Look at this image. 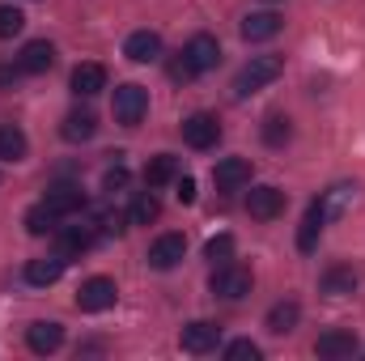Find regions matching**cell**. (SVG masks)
Instances as JSON below:
<instances>
[{
    "instance_id": "obj_1",
    "label": "cell",
    "mask_w": 365,
    "mask_h": 361,
    "mask_svg": "<svg viewBox=\"0 0 365 361\" xmlns=\"http://www.w3.org/2000/svg\"><path fill=\"white\" fill-rule=\"evenodd\" d=\"M280 73H284V60H280V56H251V60L242 64V73L234 77V98L259 93L264 86H272Z\"/></svg>"
},
{
    "instance_id": "obj_2",
    "label": "cell",
    "mask_w": 365,
    "mask_h": 361,
    "mask_svg": "<svg viewBox=\"0 0 365 361\" xmlns=\"http://www.w3.org/2000/svg\"><path fill=\"white\" fill-rule=\"evenodd\" d=\"M208 289H212L217 298H225V302H238V298L251 293V268H242V264H234V260H230V264H217Z\"/></svg>"
},
{
    "instance_id": "obj_3",
    "label": "cell",
    "mask_w": 365,
    "mask_h": 361,
    "mask_svg": "<svg viewBox=\"0 0 365 361\" xmlns=\"http://www.w3.org/2000/svg\"><path fill=\"white\" fill-rule=\"evenodd\" d=\"M115 119L123 123V128H136L145 115H149V90L145 86H136V81H128V86H119L115 90Z\"/></svg>"
},
{
    "instance_id": "obj_4",
    "label": "cell",
    "mask_w": 365,
    "mask_h": 361,
    "mask_svg": "<svg viewBox=\"0 0 365 361\" xmlns=\"http://www.w3.org/2000/svg\"><path fill=\"white\" fill-rule=\"evenodd\" d=\"M115 302H119V289H115L110 276H90V280L77 289V310H86V315H102V310H110Z\"/></svg>"
},
{
    "instance_id": "obj_5",
    "label": "cell",
    "mask_w": 365,
    "mask_h": 361,
    "mask_svg": "<svg viewBox=\"0 0 365 361\" xmlns=\"http://www.w3.org/2000/svg\"><path fill=\"white\" fill-rule=\"evenodd\" d=\"M182 141H187L191 149H212V145L221 141V123H217V115H208V111L187 115V119H182Z\"/></svg>"
},
{
    "instance_id": "obj_6",
    "label": "cell",
    "mask_w": 365,
    "mask_h": 361,
    "mask_svg": "<svg viewBox=\"0 0 365 361\" xmlns=\"http://www.w3.org/2000/svg\"><path fill=\"white\" fill-rule=\"evenodd\" d=\"M217 340H221V327L217 323H208V319H195V323H187L179 336L182 353H191V357H204V353H212L217 349Z\"/></svg>"
},
{
    "instance_id": "obj_7",
    "label": "cell",
    "mask_w": 365,
    "mask_h": 361,
    "mask_svg": "<svg viewBox=\"0 0 365 361\" xmlns=\"http://www.w3.org/2000/svg\"><path fill=\"white\" fill-rule=\"evenodd\" d=\"M284 191L272 187V183H264V187H251V195H247V213L255 217V221H276L280 213H284Z\"/></svg>"
},
{
    "instance_id": "obj_8",
    "label": "cell",
    "mask_w": 365,
    "mask_h": 361,
    "mask_svg": "<svg viewBox=\"0 0 365 361\" xmlns=\"http://www.w3.org/2000/svg\"><path fill=\"white\" fill-rule=\"evenodd\" d=\"M93 238H98L93 225H60V230H56V255L77 260V255H86L93 247Z\"/></svg>"
},
{
    "instance_id": "obj_9",
    "label": "cell",
    "mask_w": 365,
    "mask_h": 361,
    "mask_svg": "<svg viewBox=\"0 0 365 361\" xmlns=\"http://www.w3.org/2000/svg\"><path fill=\"white\" fill-rule=\"evenodd\" d=\"M182 255H187V238H182V234H162V238H153V247H149V264L158 272L179 268Z\"/></svg>"
},
{
    "instance_id": "obj_10",
    "label": "cell",
    "mask_w": 365,
    "mask_h": 361,
    "mask_svg": "<svg viewBox=\"0 0 365 361\" xmlns=\"http://www.w3.org/2000/svg\"><path fill=\"white\" fill-rule=\"evenodd\" d=\"M361 345H357V336L353 332H344V327H331V332H323L319 340H314V353L323 361H344V357H353Z\"/></svg>"
},
{
    "instance_id": "obj_11",
    "label": "cell",
    "mask_w": 365,
    "mask_h": 361,
    "mask_svg": "<svg viewBox=\"0 0 365 361\" xmlns=\"http://www.w3.org/2000/svg\"><path fill=\"white\" fill-rule=\"evenodd\" d=\"M123 56H128L132 64H153V60H162V34H158V30H132L128 43H123Z\"/></svg>"
},
{
    "instance_id": "obj_12",
    "label": "cell",
    "mask_w": 365,
    "mask_h": 361,
    "mask_svg": "<svg viewBox=\"0 0 365 361\" xmlns=\"http://www.w3.org/2000/svg\"><path fill=\"white\" fill-rule=\"evenodd\" d=\"M182 56L191 60V68H195V73H208V68H217V64H221V43H217L212 34H191V43L182 47Z\"/></svg>"
},
{
    "instance_id": "obj_13",
    "label": "cell",
    "mask_w": 365,
    "mask_h": 361,
    "mask_svg": "<svg viewBox=\"0 0 365 361\" xmlns=\"http://www.w3.org/2000/svg\"><path fill=\"white\" fill-rule=\"evenodd\" d=\"M212 183H217V191H242V187L251 183V162H247V158H225V162H217V166H212Z\"/></svg>"
},
{
    "instance_id": "obj_14",
    "label": "cell",
    "mask_w": 365,
    "mask_h": 361,
    "mask_svg": "<svg viewBox=\"0 0 365 361\" xmlns=\"http://www.w3.org/2000/svg\"><path fill=\"white\" fill-rule=\"evenodd\" d=\"M17 64H21V73H47L51 64H56V47L47 43V39H34V43H26L21 47V56H17Z\"/></svg>"
},
{
    "instance_id": "obj_15",
    "label": "cell",
    "mask_w": 365,
    "mask_h": 361,
    "mask_svg": "<svg viewBox=\"0 0 365 361\" xmlns=\"http://www.w3.org/2000/svg\"><path fill=\"white\" fill-rule=\"evenodd\" d=\"M26 345H30V353H56L60 345H64V327L60 323H30L26 327Z\"/></svg>"
},
{
    "instance_id": "obj_16",
    "label": "cell",
    "mask_w": 365,
    "mask_h": 361,
    "mask_svg": "<svg viewBox=\"0 0 365 361\" xmlns=\"http://www.w3.org/2000/svg\"><path fill=\"white\" fill-rule=\"evenodd\" d=\"M64 264H68V260L56 255V251H51V255H38V260L26 264V280H30V285H56V280L64 276Z\"/></svg>"
},
{
    "instance_id": "obj_17",
    "label": "cell",
    "mask_w": 365,
    "mask_h": 361,
    "mask_svg": "<svg viewBox=\"0 0 365 361\" xmlns=\"http://www.w3.org/2000/svg\"><path fill=\"white\" fill-rule=\"evenodd\" d=\"M43 204H47L56 217H73V213L86 208V191H81V187H51Z\"/></svg>"
},
{
    "instance_id": "obj_18",
    "label": "cell",
    "mask_w": 365,
    "mask_h": 361,
    "mask_svg": "<svg viewBox=\"0 0 365 361\" xmlns=\"http://www.w3.org/2000/svg\"><path fill=\"white\" fill-rule=\"evenodd\" d=\"M93 132H98V119H93V111H73V115H64V123H60V136H64L68 145L93 141Z\"/></svg>"
},
{
    "instance_id": "obj_19",
    "label": "cell",
    "mask_w": 365,
    "mask_h": 361,
    "mask_svg": "<svg viewBox=\"0 0 365 361\" xmlns=\"http://www.w3.org/2000/svg\"><path fill=\"white\" fill-rule=\"evenodd\" d=\"M106 90V68L102 64H77L73 68V93L77 98H93Z\"/></svg>"
},
{
    "instance_id": "obj_20",
    "label": "cell",
    "mask_w": 365,
    "mask_h": 361,
    "mask_svg": "<svg viewBox=\"0 0 365 361\" xmlns=\"http://www.w3.org/2000/svg\"><path fill=\"white\" fill-rule=\"evenodd\" d=\"M323 225H327V213L319 208V200L306 208V217H302V230H297V251H314L319 247V234H323Z\"/></svg>"
},
{
    "instance_id": "obj_21",
    "label": "cell",
    "mask_w": 365,
    "mask_h": 361,
    "mask_svg": "<svg viewBox=\"0 0 365 361\" xmlns=\"http://www.w3.org/2000/svg\"><path fill=\"white\" fill-rule=\"evenodd\" d=\"M280 26H284V21H280L276 13H251V17L242 21V39H247V43H268V39L280 34Z\"/></svg>"
},
{
    "instance_id": "obj_22",
    "label": "cell",
    "mask_w": 365,
    "mask_h": 361,
    "mask_svg": "<svg viewBox=\"0 0 365 361\" xmlns=\"http://www.w3.org/2000/svg\"><path fill=\"white\" fill-rule=\"evenodd\" d=\"M357 268H349V264H336V268L323 272V280H319V289L323 293H331V298H344V293H353L357 289Z\"/></svg>"
},
{
    "instance_id": "obj_23",
    "label": "cell",
    "mask_w": 365,
    "mask_h": 361,
    "mask_svg": "<svg viewBox=\"0 0 365 361\" xmlns=\"http://www.w3.org/2000/svg\"><path fill=\"white\" fill-rule=\"evenodd\" d=\"M179 179V162L170 158V153H158V158H149V166H145V183L158 191V187H166V183Z\"/></svg>"
},
{
    "instance_id": "obj_24",
    "label": "cell",
    "mask_w": 365,
    "mask_h": 361,
    "mask_svg": "<svg viewBox=\"0 0 365 361\" xmlns=\"http://www.w3.org/2000/svg\"><path fill=\"white\" fill-rule=\"evenodd\" d=\"M26 149H30L26 132H21V128H13V123H4V128H0V162H21V158H26Z\"/></svg>"
},
{
    "instance_id": "obj_25",
    "label": "cell",
    "mask_w": 365,
    "mask_h": 361,
    "mask_svg": "<svg viewBox=\"0 0 365 361\" xmlns=\"http://www.w3.org/2000/svg\"><path fill=\"white\" fill-rule=\"evenodd\" d=\"M158 217H162V204H158V195H153V187H149V191H140V195L132 200L128 221H132V225H149V221H158Z\"/></svg>"
},
{
    "instance_id": "obj_26",
    "label": "cell",
    "mask_w": 365,
    "mask_h": 361,
    "mask_svg": "<svg viewBox=\"0 0 365 361\" xmlns=\"http://www.w3.org/2000/svg\"><path fill=\"white\" fill-rule=\"evenodd\" d=\"M297 319H302V306H297V302H276L272 310H268V332L284 336V332L297 327Z\"/></svg>"
},
{
    "instance_id": "obj_27",
    "label": "cell",
    "mask_w": 365,
    "mask_h": 361,
    "mask_svg": "<svg viewBox=\"0 0 365 361\" xmlns=\"http://www.w3.org/2000/svg\"><path fill=\"white\" fill-rule=\"evenodd\" d=\"M353 191H357V187H349V183H336L331 191H323V195H319V208L327 213V221H331V217H340V213L353 204Z\"/></svg>"
},
{
    "instance_id": "obj_28",
    "label": "cell",
    "mask_w": 365,
    "mask_h": 361,
    "mask_svg": "<svg viewBox=\"0 0 365 361\" xmlns=\"http://www.w3.org/2000/svg\"><path fill=\"white\" fill-rule=\"evenodd\" d=\"M60 221H64V217H56L47 204H34V208L26 213V230H30L34 238H43V234H56V230H60Z\"/></svg>"
},
{
    "instance_id": "obj_29",
    "label": "cell",
    "mask_w": 365,
    "mask_h": 361,
    "mask_svg": "<svg viewBox=\"0 0 365 361\" xmlns=\"http://www.w3.org/2000/svg\"><path fill=\"white\" fill-rule=\"evenodd\" d=\"M204 260L217 268V264H230L234 260V234H217V238H208L204 243Z\"/></svg>"
},
{
    "instance_id": "obj_30",
    "label": "cell",
    "mask_w": 365,
    "mask_h": 361,
    "mask_svg": "<svg viewBox=\"0 0 365 361\" xmlns=\"http://www.w3.org/2000/svg\"><path fill=\"white\" fill-rule=\"evenodd\" d=\"M289 136H293V123H289V115H268L264 119V141L280 149V145H289Z\"/></svg>"
},
{
    "instance_id": "obj_31",
    "label": "cell",
    "mask_w": 365,
    "mask_h": 361,
    "mask_svg": "<svg viewBox=\"0 0 365 361\" xmlns=\"http://www.w3.org/2000/svg\"><path fill=\"white\" fill-rule=\"evenodd\" d=\"M21 26H26L21 9H17V4H0V39H13V34H21Z\"/></svg>"
},
{
    "instance_id": "obj_32",
    "label": "cell",
    "mask_w": 365,
    "mask_h": 361,
    "mask_svg": "<svg viewBox=\"0 0 365 361\" xmlns=\"http://www.w3.org/2000/svg\"><path fill=\"white\" fill-rule=\"evenodd\" d=\"M225 357L230 361H259V345L255 340H234V345H225Z\"/></svg>"
},
{
    "instance_id": "obj_33",
    "label": "cell",
    "mask_w": 365,
    "mask_h": 361,
    "mask_svg": "<svg viewBox=\"0 0 365 361\" xmlns=\"http://www.w3.org/2000/svg\"><path fill=\"white\" fill-rule=\"evenodd\" d=\"M123 187H128V166H123V162H115V166L102 175V191H110V195H115V191H123Z\"/></svg>"
},
{
    "instance_id": "obj_34",
    "label": "cell",
    "mask_w": 365,
    "mask_h": 361,
    "mask_svg": "<svg viewBox=\"0 0 365 361\" xmlns=\"http://www.w3.org/2000/svg\"><path fill=\"white\" fill-rule=\"evenodd\" d=\"M123 221H128L123 213H102V217H98V230H102V234H123V230H128Z\"/></svg>"
},
{
    "instance_id": "obj_35",
    "label": "cell",
    "mask_w": 365,
    "mask_h": 361,
    "mask_svg": "<svg viewBox=\"0 0 365 361\" xmlns=\"http://www.w3.org/2000/svg\"><path fill=\"white\" fill-rule=\"evenodd\" d=\"M170 77H175V81H191V77H200V73L191 68V60L179 51V60H170Z\"/></svg>"
},
{
    "instance_id": "obj_36",
    "label": "cell",
    "mask_w": 365,
    "mask_h": 361,
    "mask_svg": "<svg viewBox=\"0 0 365 361\" xmlns=\"http://www.w3.org/2000/svg\"><path fill=\"white\" fill-rule=\"evenodd\" d=\"M179 183V200L182 204H195V179L191 175H182V179H175Z\"/></svg>"
},
{
    "instance_id": "obj_37",
    "label": "cell",
    "mask_w": 365,
    "mask_h": 361,
    "mask_svg": "<svg viewBox=\"0 0 365 361\" xmlns=\"http://www.w3.org/2000/svg\"><path fill=\"white\" fill-rule=\"evenodd\" d=\"M17 77H21V64H17V68H9V64H4V68H0V86H13V81H17Z\"/></svg>"
}]
</instances>
